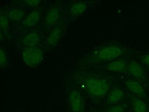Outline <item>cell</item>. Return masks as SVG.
Returning a JSON list of instances; mask_svg holds the SVG:
<instances>
[{
    "label": "cell",
    "instance_id": "cell-1",
    "mask_svg": "<svg viewBox=\"0 0 149 112\" xmlns=\"http://www.w3.org/2000/svg\"><path fill=\"white\" fill-rule=\"evenodd\" d=\"M81 85L88 94L95 99H101L109 93L111 84L105 78L95 76H86L80 78Z\"/></svg>",
    "mask_w": 149,
    "mask_h": 112
},
{
    "label": "cell",
    "instance_id": "cell-2",
    "mask_svg": "<svg viewBox=\"0 0 149 112\" xmlns=\"http://www.w3.org/2000/svg\"><path fill=\"white\" fill-rule=\"evenodd\" d=\"M123 49L117 45L104 46L94 53L92 60L95 62H103L116 60L123 54Z\"/></svg>",
    "mask_w": 149,
    "mask_h": 112
},
{
    "label": "cell",
    "instance_id": "cell-3",
    "mask_svg": "<svg viewBox=\"0 0 149 112\" xmlns=\"http://www.w3.org/2000/svg\"><path fill=\"white\" fill-rule=\"evenodd\" d=\"M43 52L37 47L25 48L22 52L24 62L30 67H37L40 64L43 59Z\"/></svg>",
    "mask_w": 149,
    "mask_h": 112
},
{
    "label": "cell",
    "instance_id": "cell-4",
    "mask_svg": "<svg viewBox=\"0 0 149 112\" xmlns=\"http://www.w3.org/2000/svg\"><path fill=\"white\" fill-rule=\"evenodd\" d=\"M69 107L72 112H84V102L83 97L79 91L73 90L68 97Z\"/></svg>",
    "mask_w": 149,
    "mask_h": 112
},
{
    "label": "cell",
    "instance_id": "cell-5",
    "mask_svg": "<svg viewBox=\"0 0 149 112\" xmlns=\"http://www.w3.org/2000/svg\"><path fill=\"white\" fill-rule=\"evenodd\" d=\"M126 86L131 92L137 97L142 98L146 95L145 89L141 84L136 80H127L125 81Z\"/></svg>",
    "mask_w": 149,
    "mask_h": 112
},
{
    "label": "cell",
    "instance_id": "cell-6",
    "mask_svg": "<svg viewBox=\"0 0 149 112\" xmlns=\"http://www.w3.org/2000/svg\"><path fill=\"white\" fill-rule=\"evenodd\" d=\"M124 91L121 88H116L111 90L107 97V103L109 105H114L118 104L124 98Z\"/></svg>",
    "mask_w": 149,
    "mask_h": 112
},
{
    "label": "cell",
    "instance_id": "cell-7",
    "mask_svg": "<svg viewBox=\"0 0 149 112\" xmlns=\"http://www.w3.org/2000/svg\"><path fill=\"white\" fill-rule=\"evenodd\" d=\"M127 71L134 78L138 79H143L144 71L140 64L135 61L131 62L127 66Z\"/></svg>",
    "mask_w": 149,
    "mask_h": 112
},
{
    "label": "cell",
    "instance_id": "cell-8",
    "mask_svg": "<svg viewBox=\"0 0 149 112\" xmlns=\"http://www.w3.org/2000/svg\"><path fill=\"white\" fill-rule=\"evenodd\" d=\"M63 31L62 26H56L52 29L47 38V45L48 46H52L57 44L61 38Z\"/></svg>",
    "mask_w": 149,
    "mask_h": 112
},
{
    "label": "cell",
    "instance_id": "cell-9",
    "mask_svg": "<svg viewBox=\"0 0 149 112\" xmlns=\"http://www.w3.org/2000/svg\"><path fill=\"white\" fill-rule=\"evenodd\" d=\"M40 36L36 32L29 33L24 37L22 43L26 48L36 47L40 42Z\"/></svg>",
    "mask_w": 149,
    "mask_h": 112
},
{
    "label": "cell",
    "instance_id": "cell-10",
    "mask_svg": "<svg viewBox=\"0 0 149 112\" xmlns=\"http://www.w3.org/2000/svg\"><path fill=\"white\" fill-rule=\"evenodd\" d=\"M40 18V14L36 10L32 11L25 18L23 21V26L26 28L34 27L38 23Z\"/></svg>",
    "mask_w": 149,
    "mask_h": 112
},
{
    "label": "cell",
    "instance_id": "cell-11",
    "mask_svg": "<svg viewBox=\"0 0 149 112\" xmlns=\"http://www.w3.org/2000/svg\"><path fill=\"white\" fill-rule=\"evenodd\" d=\"M60 17V12L57 8H53L49 11L45 18V24L51 26L56 24Z\"/></svg>",
    "mask_w": 149,
    "mask_h": 112
},
{
    "label": "cell",
    "instance_id": "cell-12",
    "mask_svg": "<svg viewBox=\"0 0 149 112\" xmlns=\"http://www.w3.org/2000/svg\"><path fill=\"white\" fill-rule=\"evenodd\" d=\"M126 63L123 60H115L107 64V69L113 72H121L125 69Z\"/></svg>",
    "mask_w": 149,
    "mask_h": 112
},
{
    "label": "cell",
    "instance_id": "cell-13",
    "mask_svg": "<svg viewBox=\"0 0 149 112\" xmlns=\"http://www.w3.org/2000/svg\"><path fill=\"white\" fill-rule=\"evenodd\" d=\"M131 103L134 112H147V104L141 98L137 97H132L131 98Z\"/></svg>",
    "mask_w": 149,
    "mask_h": 112
},
{
    "label": "cell",
    "instance_id": "cell-14",
    "mask_svg": "<svg viewBox=\"0 0 149 112\" xmlns=\"http://www.w3.org/2000/svg\"><path fill=\"white\" fill-rule=\"evenodd\" d=\"M88 8V4L86 2H78L71 6L70 12L72 15H78L83 13Z\"/></svg>",
    "mask_w": 149,
    "mask_h": 112
},
{
    "label": "cell",
    "instance_id": "cell-15",
    "mask_svg": "<svg viewBox=\"0 0 149 112\" xmlns=\"http://www.w3.org/2000/svg\"><path fill=\"white\" fill-rule=\"evenodd\" d=\"M8 16L12 20L19 21L24 17V12L19 9H13L8 12Z\"/></svg>",
    "mask_w": 149,
    "mask_h": 112
},
{
    "label": "cell",
    "instance_id": "cell-16",
    "mask_svg": "<svg viewBox=\"0 0 149 112\" xmlns=\"http://www.w3.org/2000/svg\"><path fill=\"white\" fill-rule=\"evenodd\" d=\"M125 109V106L123 105L116 104L112 106L105 112H124Z\"/></svg>",
    "mask_w": 149,
    "mask_h": 112
},
{
    "label": "cell",
    "instance_id": "cell-17",
    "mask_svg": "<svg viewBox=\"0 0 149 112\" xmlns=\"http://www.w3.org/2000/svg\"><path fill=\"white\" fill-rule=\"evenodd\" d=\"M0 25L1 29L6 30L8 27L9 21L8 17L4 14H1L0 17Z\"/></svg>",
    "mask_w": 149,
    "mask_h": 112
},
{
    "label": "cell",
    "instance_id": "cell-18",
    "mask_svg": "<svg viewBox=\"0 0 149 112\" xmlns=\"http://www.w3.org/2000/svg\"><path fill=\"white\" fill-rule=\"evenodd\" d=\"M7 54L4 50L2 49H1L0 51V64L1 67L5 66L7 63Z\"/></svg>",
    "mask_w": 149,
    "mask_h": 112
},
{
    "label": "cell",
    "instance_id": "cell-19",
    "mask_svg": "<svg viewBox=\"0 0 149 112\" xmlns=\"http://www.w3.org/2000/svg\"><path fill=\"white\" fill-rule=\"evenodd\" d=\"M24 1L27 5L31 7H36L40 2L39 0H27Z\"/></svg>",
    "mask_w": 149,
    "mask_h": 112
},
{
    "label": "cell",
    "instance_id": "cell-20",
    "mask_svg": "<svg viewBox=\"0 0 149 112\" xmlns=\"http://www.w3.org/2000/svg\"><path fill=\"white\" fill-rule=\"evenodd\" d=\"M141 61L143 64L149 69V53L142 57Z\"/></svg>",
    "mask_w": 149,
    "mask_h": 112
}]
</instances>
